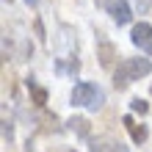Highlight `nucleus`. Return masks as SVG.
Segmentation results:
<instances>
[{
  "label": "nucleus",
  "instance_id": "1",
  "mask_svg": "<svg viewBox=\"0 0 152 152\" xmlns=\"http://www.w3.org/2000/svg\"><path fill=\"white\" fill-rule=\"evenodd\" d=\"M149 72H152V61L149 58H144V56L124 58V61H119V66L113 69V86L124 88V86L136 83V80H141V77H147Z\"/></svg>",
  "mask_w": 152,
  "mask_h": 152
},
{
  "label": "nucleus",
  "instance_id": "2",
  "mask_svg": "<svg viewBox=\"0 0 152 152\" xmlns=\"http://www.w3.org/2000/svg\"><path fill=\"white\" fill-rule=\"evenodd\" d=\"M69 102H72L75 108L100 111V108H102V102H105V94H102V88H97L94 83H88V80H80V83H75L72 94H69Z\"/></svg>",
  "mask_w": 152,
  "mask_h": 152
},
{
  "label": "nucleus",
  "instance_id": "3",
  "mask_svg": "<svg viewBox=\"0 0 152 152\" xmlns=\"http://www.w3.org/2000/svg\"><path fill=\"white\" fill-rule=\"evenodd\" d=\"M94 3L100 6L105 14H111V20H113L116 25H130L133 8H130L127 0H94Z\"/></svg>",
  "mask_w": 152,
  "mask_h": 152
},
{
  "label": "nucleus",
  "instance_id": "4",
  "mask_svg": "<svg viewBox=\"0 0 152 152\" xmlns=\"http://www.w3.org/2000/svg\"><path fill=\"white\" fill-rule=\"evenodd\" d=\"M130 42L136 44V47L144 53V56H152V25H149V22H138V25H133V31H130Z\"/></svg>",
  "mask_w": 152,
  "mask_h": 152
},
{
  "label": "nucleus",
  "instance_id": "5",
  "mask_svg": "<svg viewBox=\"0 0 152 152\" xmlns=\"http://www.w3.org/2000/svg\"><path fill=\"white\" fill-rule=\"evenodd\" d=\"M97 58H100V66H105V69L113 66L116 50H113V44L105 39V33H97Z\"/></svg>",
  "mask_w": 152,
  "mask_h": 152
},
{
  "label": "nucleus",
  "instance_id": "6",
  "mask_svg": "<svg viewBox=\"0 0 152 152\" xmlns=\"http://www.w3.org/2000/svg\"><path fill=\"white\" fill-rule=\"evenodd\" d=\"M122 124L130 130V136H133V141H136V144H144V141L149 138L147 124H136V122H133V116H124V119H122Z\"/></svg>",
  "mask_w": 152,
  "mask_h": 152
},
{
  "label": "nucleus",
  "instance_id": "7",
  "mask_svg": "<svg viewBox=\"0 0 152 152\" xmlns=\"http://www.w3.org/2000/svg\"><path fill=\"white\" fill-rule=\"evenodd\" d=\"M66 124H69V130H72V133H77V136L88 138V119H83V116H72Z\"/></svg>",
  "mask_w": 152,
  "mask_h": 152
},
{
  "label": "nucleus",
  "instance_id": "8",
  "mask_svg": "<svg viewBox=\"0 0 152 152\" xmlns=\"http://www.w3.org/2000/svg\"><path fill=\"white\" fill-rule=\"evenodd\" d=\"M130 111L144 116V113L149 111V102H147V100H141V97H133V100H130Z\"/></svg>",
  "mask_w": 152,
  "mask_h": 152
},
{
  "label": "nucleus",
  "instance_id": "9",
  "mask_svg": "<svg viewBox=\"0 0 152 152\" xmlns=\"http://www.w3.org/2000/svg\"><path fill=\"white\" fill-rule=\"evenodd\" d=\"M28 88L33 91V97H36V102H39V105H42L44 100H47V91H44V88H39V86H36V80H33V77H28Z\"/></svg>",
  "mask_w": 152,
  "mask_h": 152
},
{
  "label": "nucleus",
  "instance_id": "10",
  "mask_svg": "<svg viewBox=\"0 0 152 152\" xmlns=\"http://www.w3.org/2000/svg\"><path fill=\"white\" fill-rule=\"evenodd\" d=\"M77 69H80V64H77V61H72V64H69V72H77ZM58 72H66V66H64V61H58Z\"/></svg>",
  "mask_w": 152,
  "mask_h": 152
},
{
  "label": "nucleus",
  "instance_id": "11",
  "mask_svg": "<svg viewBox=\"0 0 152 152\" xmlns=\"http://www.w3.org/2000/svg\"><path fill=\"white\" fill-rule=\"evenodd\" d=\"M105 144L108 141H91V152H111V149H105Z\"/></svg>",
  "mask_w": 152,
  "mask_h": 152
},
{
  "label": "nucleus",
  "instance_id": "12",
  "mask_svg": "<svg viewBox=\"0 0 152 152\" xmlns=\"http://www.w3.org/2000/svg\"><path fill=\"white\" fill-rule=\"evenodd\" d=\"M3 138H6V141H11V138H14V133H11V122H3Z\"/></svg>",
  "mask_w": 152,
  "mask_h": 152
},
{
  "label": "nucleus",
  "instance_id": "13",
  "mask_svg": "<svg viewBox=\"0 0 152 152\" xmlns=\"http://www.w3.org/2000/svg\"><path fill=\"white\" fill-rule=\"evenodd\" d=\"M25 3H28V6H39V0H25Z\"/></svg>",
  "mask_w": 152,
  "mask_h": 152
}]
</instances>
